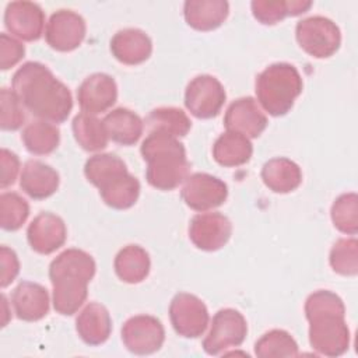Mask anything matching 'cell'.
I'll list each match as a JSON object with an SVG mask.
<instances>
[{"label": "cell", "instance_id": "1", "mask_svg": "<svg viewBox=\"0 0 358 358\" xmlns=\"http://www.w3.org/2000/svg\"><path fill=\"white\" fill-rule=\"evenodd\" d=\"M11 85L24 108L42 120L62 123L73 109L70 90L42 63H24L14 73Z\"/></svg>", "mask_w": 358, "mask_h": 358}, {"label": "cell", "instance_id": "2", "mask_svg": "<svg viewBox=\"0 0 358 358\" xmlns=\"http://www.w3.org/2000/svg\"><path fill=\"white\" fill-rule=\"evenodd\" d=\"M305 316L309 322V343L317 354L338 357L348 350L350 330L338 295L326 289L310 294L305 302Z\"/></svg>", "mask_w": 358, "mask_h": 358}, {"label": "cell", "instance_id": "3", "mask_svg": "<svg viewBox=\"0 0 358 358\" xmlns=\"http://www.w3.org/2000/svg\"><path fill=\"white\" fill-rule=\"evenodd\" d=\"M95 262L81 249H66L49 266L53 285V308L57 313L74 315L87 299V285L95 274Z\"/></svg>", "mask_w": 358, "mask_h": 358}, {"label": "cell", "instance_id": "4", "mask_svg": "<svg viewBox=\"0 0 358 358\" xmlns=\"http://www.w3.org/2000/svg\"><path fill=\"white\" fill-rule=\"evenodd\" d=\"M141 155L147 162V182L158 190H173L189 173L190 164L183 144L166 133L150 131L141 144Z\"/></svg>", "mask_w": 358, "mask_h": 358}, {"label": "cell", "instance_id": "5", "mask_svg": "<svg viewBox=\"0 0 358 358\" xmlns=\"http://www.w3.org/2000/svg\"><path fill=\"white\" fill-rule=\"evenodd\" d=\"M302 77L289 63H274L256 78V96L271 116H284L302 92Z\"/></svg>", "mask_w": 358, "mask_h": 358}, {"label": "cell", "instance_id": "6", "mask_svg": "<svg viewBox=\"0 0 358 358\" xmlns=\"http://www.w3.org/2000/svg\"><path fill=\"white\" fill-rule=\"evenodd\" d=\"M295 36L299 46L316 59L333 56L341 43V34L336 22L322 15L301 20L296 24Z\"/></svg>", "mask_w": 358, "mask_h": 358}, {"label": "cell", "instance_id": "7", "mask_svg": "<svg viewBox=\"0 0 358 358\" xmlns=\"http://www.w3.org/2000/svg\"><path fill=\"white\" fill-rule=\"evenodd\" d=\"M248 334V324L236 309L218 310L211 323V329L203 341V348L208 355H218L227 348L239 347Z\"/></svg>", "mask_w": 358, "mask_h": 358}, {"label": "cell", "instance_id": "8", "mask_svg": "<svg viewBox=\"0 0 358 358\" xmlns=\"http://www.w3.org/2000/svg\"><path fill=\"white\" fill-rule=\"evenodd\" d=\"M169 319L175 331L186 338L200 337L208 326V310L196 295L179 292L169 305Z\"/></svg>", "mask_w": 358, "mask_h": 358}, {"label": "cell", "instance_id": "9", "mask_svg": "<svg viewBox=\"0 0 358 358\" xmlns=\"http://www.w3.org/2000/svg\"><path fill=\"white\" fill-rule=\"evenodd\" d=\"M225 98L222 84L213 76L201 74L187 84L185 105L197 119H211L220 113Z\"/></svg>", "mask_w": 358, "mask_h": 358}, {"label": "cell", "instance_id": "10", "mask_svg": "<svg viewBox=\"0 0 358 358\" xmlns=\"http://www.w3.org/2000/svg\"><path fill=\"white\" fill-rule=\"evenodd\" d=\"M122 340L126 348L137 355L157 352L165 340L162 323L150 315H137L127 319L122 327Z\"/></svg>", "mask_w": 358, "mask_h": 358}, {"label": "cell", "instance_id": "11", "mask_svg": "<svg viewBox=\"0 0 358 358\" xmlns=\"http://www.w3.org/2000/svg\"><path fill=\"white\" fill-rule=\"evenodd\" d=\"M228 196L227 185L217 176L197 172L186 178L182 199L194 211H207L224 204Z\"/></svg>", "mask_w": 358, "mask_h": 358}, {"label": "cell", "instance_id": "12", "mask_svg": "<svg viewBox=\"0 0 358 358\" xmlns=\"http://www.w3.org/2000/svg\"><path fill=\"white\" fill-rule=\"evenodd\" d=\"M84 18L71 10L53 13L45 29L48 45L59 52H71L81 45L85 38Z\"/></svg>", "mask_w": 358, "mask_h": 358}, {"label": "cell", "instance_id": "13", "mask_svg": "<svg viewBox=\"0 0 358 358\" xmlns=\"http://www.w3.org/2000/svg\"><path fill=\"white\" fill-rule=\"evenodd\" d=\"M232 224L221 213H204L192 218L189 238L193 245L206 252L221 249L231 238Z\"/></svg>", "mask_w": 358, "mask_h": 358}, {"label": "cell", "instance_id": "14", "mask_svg": "<svg viewBox=\"0 0 358 358\" xmlns=\"http://www.w3.org/2000/svg\"><path fill=\"white\" fill-rule=\"evenodd\" d=\"M77 99L84 113H102L112 108L117 99L116 83L109 74H91L78 87Z\"/></svg>", "mask_w": 358, "mask_h": 358}, {"label": "cell", "instance_id": "15", "mask_svg": "<svg viewBox=\"0 0 358 358\" xmlns=\"http://www.w3.org/2000/svg\"><path fill=\"white\" fill-rule=\"evenodd\" d=\"M4 25L13 35L22 41H38L43 32L45 14L36 3L13 1L7 4Z\"/></svg>", "mask_w": 358, "mask_h": 358}, {"label": "cell", "instance_id": "16", "mask_svg": "<svg viewBox=\"0 0 358 358\" xmlns=\"http://www.w3.org/2000/svg\"><path fill=\"white\" fill-rule=\"evenodd\" d=\"M67 229L64 221L52 213L36 215L27 229V238L32 250L41 255H50L64 245Z\"/></svg>", "mask_w": 358, "mask_h": 358}, {"label": "cell", "instance_id": "17", "mask_svg": "<svg viewBox=\"0 0 358 358\" xmlns=\"http://www.w3.org/2000/svg\"><path fill=\"white\" fill-rule=\"evenodd\" d=\"M224 124L229 131H236L246 137L256 138L264 131L267 117L252 96H243L228 106Z\"/></svg>", "mask_w": 358, "mask_h": 358}, {"label": "cell", "instance_id": "18", "mask_svg": "<svg viewBox=\"0 0 358 358\" xmlns=\"http://www.w3.org/2000/svg\"><path fill=\"white\" fill-rule=\"evenodd\" d=\"M110 52L120 63L136 66L151 56L152 42L144 31L126 28L116 32L110 39Z\"/></svg>", "mask_w": 358, "mask_h": 358}, {"label": "cell", "instance_id": "19", "mask_svg": "<svg viewBox=\"0 0 358 358\" xmlns=\"http://www.w3.org/2000/svg\"><path fill=\"white\" fill-rule=\"evenodd\" d=\"M11 302L17 317L25 322L41 320L49 312V294L36 282H20L13 291Z\"/></svg>", "mask_w": 358, "mask_h": 358}, {"label": "cell", "instance_id": "20", "mask_svg": "<svg viewBox=\"0 0 358 358\" xmlns=\"http://www.w3.org/2000/svg\"><path fill=\"white\" fill-rule=\"evenodd\" d=\"M59 182V173L50 165L38 159L27 161L20 178L21 189L35 200L52 196L57 190Z\"/></svg>", "mask_w": 358, "mask_h": 358}, {"label": "cell", "instance_id": "21", "mask_svg": "<svg viewBox=\"0 0 358 358\" xmlns=\"http://www.w3.org/2000/svg\"><path fill=\"white\" fill-rule=\"evenodd\" d=\"M76 329L81 340L88 345L103 344L112 331V320L108 309L98 303L90 302L78 315Z\"/></svg>", "mask_w": 358, "mask_h": 358}, {"label": "cell", "instance_id": "22", "mask_svg": "<svg viewBox=\"0 0 358 358\" xmlns=\"http://www.w3.org/2000/svg\"><path fill=\"white\" fill-rule=\"evenodd\" d=\"M229 4L224 0H187L183 14L187 25L197 31H213L228 17Z\"/></svg>", "mask_w": 358, "mask_h": 358}, {"label": "cell", "instance_id": "23", "mask_svg": "<svg viewBox=\"0 0 358 358\" xmlns=\"http://www.w3.org/2000/svg\"><path fill=\"white\" fill-rule=\"evenodd\" d=\"M105 129L112 141L122 145H133L143 134L144 123L141 117L127 108H117L103 119Z\"/></svg>", "mask_w": 358, "mask_h": 358}, {"label": "cell", "instance_id": "24", "mask_svg": "<svg viewBox=\"0 0 358 358\" xmlns=\"http://www.w3.org/2000/svg\"><path fill=\"white\" fill-rule=\"evenodd\" d=\"M253 154L250 140L236 131L227 130L213 145V157L222 166H241L249 162Z\"/></svg>", "mask_w": 358, "mask_h": 358}, {"label": "cell", "instance_id": "25", "mask_svg": "<svg viewBox=\"0 0 358 358\" xmlns=\"http://www.w3.org/2000/svg\"><path fill=\"white\" fill-rule=\"evenodd\" d=\"M262 179L275 193H289L302 182L301 168L288 158H273L263 165Z\"/></svg>", "mask_w": 358, "mask_h": 358}, {"label": "cell", "instance_id": "26", "mask_svg": "<svg viewBox=\"0 0 358 358\" xmlns=\"http://www.w3.org/2000/svg\"><path fill=\"white\" fill-rule=\"evenodd\" d=\"M113 266L116 275L122 281L127 284H137L148 275L151 262L145 249L138 245H127L119 250Z\"/></svg>", "mask_w": 358, "mask_h": 358}, {"label": "cell", "instance_id": "27", "mask_svg": "<svg viewBox=\"0 0 358 358\" xmlns=\"http://www.w3.org/2000/svg\"><path fill=\"white\" fill-rule=\"evenodd\" d=\"M310 6L312 1L305 0H255L250 4L253 17L264 25H273L285 17L306 13Z\"/></svg>", "mask_w": 358, "mask_h": 358}, {"label": "cell", "instance_id": "28", "mask_svg": "<svg viewBox=\"0 0 358 358\" xmlns=\"http://www.w3.org/2000/svg\"><path fill=\"white\" fill-rule=\"evenodd\" d=\"M71 127L76 141L85 151H101L106 148L109 136L103 120L83 112L74 116Z\"/></svg>", "mask_w": 358, "mask_h": 358}, {"label": "cell", "instance_id": "29", "mask_svg": "<svg viewBox=\"0 0 358 358\" xmlns=\"http://www.w3.org/2000/svg\"><path fill=\"white\" fill-rule=\"evenodd\" d=\"M101 197L112 208L126 210L136 204L140 194V182L129 172L112 179L99 189Z\"/></svg>", "mask_w": 358, "mask_h": 358}, {"label": "cell", "instance_id": "30", "mask_svg": "<svg viewBox=\"0 0 358 358\" xmlns=\"http://www.w3.org/2000/svg\"><path fill=\"white\" fill-rule=\"evenodd\" d=\"M21 138L31 154L46 155L57 148L60 131L55 124L46 120H35L25 126Z\"/></svg>", "mask_w": 358, "mask_h": 358}, {"label": "cell", "instance_id": "31", "mask_svg": "<svg viewBox=\"0 0 358 358\" xmlns=\"http://www.w3.org/2000/svg\"><path fill=\"white\" fill-rule=\"evenodd\" d=\"M145 124L151 131H161L173 137H183L189 133L192 122L187 115L173 106H161L152 109L145 119Z\"/></svg>", "mask_w": 358, "mask_h": 358}, {"label": "cell", "instance_id": "32", "mask_svg": "<svg viewBox=\"0 0 358 358\" xmlns=\"http://www.w3.org/2000/svg\"><path fill=\"white\" fill-rule=\"evenodd\" d=\"M126 172H129L126 164L115 154H96L90 157L84 166L85 178L98 189Z\"/></svg>", "mask_w": 358, "mask_h": 358}, {"label": "cell", "instance_id": "33", "mask_svg": "<svg viewBox=\"0 0 358 358\" xmlns=\"http://www.w3.org/2000/svg\"><path fill=\"white\" fill-rule=\"evenodd\" d=\"M255 354L259 358L296 357L298 344L292 336L280 329H274L263 334L255 344Z\"/></svg>", "mask_w": 358, "mask_h": 358}, {"label": "cell", "instance_id": "34", "mask_svg": "<svg viewBox=\"0 0 358 358\" xmlns=\"http://www.w3.org/2000/svg\"><path fill=\"white\" fill-rule=\"evenodd\" d=\"M331 221L343 234L355 235L358 232V196L355 193H344L334 200Z\"/></svg>", "mask_w": 358, "mask_h": 358}, {"label": "cell", "instance_id": "35", "mask_svg": "<svg viewBox=\"0 0 358 358\" xmlns=\"http://www.w3.org/2000/svg\"><path fill=\"white\" fill-rule=\"evenodd\" d=\"M29 215V206L24 197L14 192L0 196V225L6 231H17Z\"/></svg>", "mask_w": 358, "mask_h": 358}, {"label": "cell", "instance_id": "36", "mask_svg": "<svg viewBox=\"0 0 358 358\" xmlns=\"http://www.w3.org/2000/svg\"><path fill=\"white\" fill-rule=\"evenodd\" d=\"M330 266L341 275H357L358 273V241L355 238L338 239L330 250Z\"/></svg>", "mask_w": 358, "mask_h": 358}, {"label": "cell", "instance_id": "37", "mask_svg": "<svg viewBox=\"0 0 358 358\" xmlns=\"http://www.w3.org/2000/svg\"><path fill=\"white\" fill-rule=\"evenodd\" d=\"M0 105H1V117L0 126L3 130H18L25 122L24 105L15 95L13 90L1 88L0 91Z\"/></svg>", "mask_w": 358, "mask_h": 358}, {"label": "cell", "instance_id": "38", "mask_svg": "<svg viewBox=\"0 0 358 358\" xmlns=\"http://www.w3.org/2000/svg\"><path fill=\"white\" fill-rule=\"evenodd\" d=\"M25 55L24 45L7 34L0 35V67L7 70L15 66Z\"/></svg>", "mask_w": 358, "mask_h": 358}, {"label": "cell", "instance_id": "39", "mask_svg": "<svg viewBox=\"0 0 358 358\" xmlns=\"http://www.w3.org/2000/svg\"><path fill=\"white\" fill-rule=\"evenodd\" d=\"M0 267H1V277L0 284L1 288L10 285L20 273V262L15 252L7 246L0 248Z\"/></svg>", "mask_w": 358, "mask_h": 358}, {"label": "cell", "instance_id": "40", "mask_svg": "<svg viewBox=\"0 0 358 358\" xmlns=\"http://www.w3.org/2000/svg\"><path fill=\"white\" fill-rule=\"evenodd\" d=\"M0 166H1L0 187L6 189L7 186H10L15 182L18 171H20V159H18L17 154L11 152L7 148H1V151H0Z\"/></svg>", "mask_w": 358, "mask_h": 358}]
</instances>
